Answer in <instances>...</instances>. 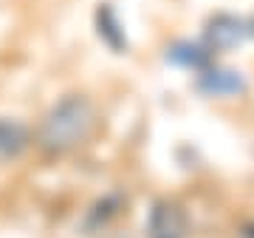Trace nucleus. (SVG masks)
Returning <instances> with one entry per match:
<instances>
[{
  "label": "nucleus",
  "instance_id": "nucleus-1",
  "mask_svg": "<svg viewBox=\"0 0 254 238\" xmlns=\"http://www.w3.org/2000/svg\"><path fill=\"white\" fill-rule=\"evenodd\" d=\"M96 128V108L85 97H65L46 114L40 125V147L48 153H68L79 147Z\"/></svg>",
  "mask_w": 254,
  "mask_h": 238
},
{
  "label": "nucleus",
  "instance_id": "nucleus-2",
  "mask_svg": "<svg viewBox=\"0 0 254 238\" xmlns=\"http://www.w3.org/2000/svg\"><path fill=\"white\" fill-rule=\"evenodd\" d=\"M184 213L173 204H161L150 219V238H184Z\"/></svg>",
  "mask_w": 254,
  "mask_h": 238
},
{
  "label": "nucleus",
  "instance_id": "nucleus-3",
  "mask_svg": "<svg viewBox=\"0 0 254 238\" xmlns=\"http://www.w3.org/2000/svg\"><path fill=\"white\" fill-rule=\"evenodd\" d=\"M26 147V128L20 122L0 119V159H11Z\"/></svg>",
  "mask_w": 254,
  "mask_h": 238
}]
</instances>
